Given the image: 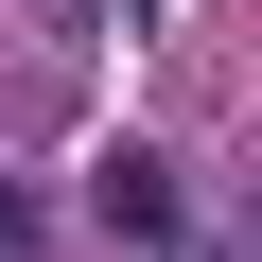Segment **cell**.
I'll list each match as a JSON object with an SVG mask.
<instances>
[{"instance_id": "obj_1", "label": "cell", "mask_w": 262, "mask_h": 262, "mask_svg": "<svg viewBox=\"0 0 262 262\" xmlns=\"http://www.w3.org/2000/svg\"><path fill=\"white\" fill-rule=\"evenodd\" d=\"M88 210H105L122 245H175V227H192V192H175V158H158V140H105V175H88Z\"/></svg>"}, {"instance_id": "obj_2", "label": "cell", "mask_w": 262, "mask_h": 262, "mask_svg": "<svg viewBox=\"0 0 262 262\" xmlns=\"http://www.w3.org/2000/svg\"><path fill=\"white\" fill-rule=\"evenodd\" d=\"M0 262H35V192H0Z\"/></svg>"}, {"instance_id": "obj_3", "label": "cell", "mask_w": 262, "mask_h": 262, "mask_svg": "<svg viewBox=\"0 0 262 262\" xmlns=\"http://www.w3.org/2000/svg\"><path fill=\"white\" fill-rule=\"evenodd\" d=\"M70 18H105V0H70Z\"/></svg>"}]
</instances>
